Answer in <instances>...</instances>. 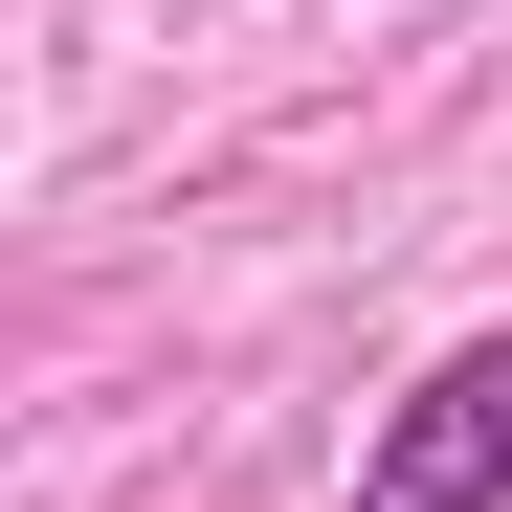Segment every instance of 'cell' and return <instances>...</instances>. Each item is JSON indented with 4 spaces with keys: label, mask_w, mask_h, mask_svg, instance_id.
<instances>
[{
    "label": "cell",
    "mask_w": 512,
    "mask_h": 512,
    "mask_svg": "<svg viewBox=\"0 0 512 512\" xmlns=\"http://www.w3.org/2000/svg\"><path fill=\"white\" fill-rule=\"evenodd\" d=\"M334 512H512V334H468V357H423V401L379 423V468Z\"/></svg>",
    "instance_id": "obj_1"
}]
</instances>
